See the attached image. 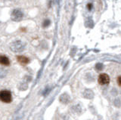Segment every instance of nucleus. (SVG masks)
<instances>
[{
    "instance_id": "9",
    "label": "nucleus",
    "mask_w": 121,
    "mask_h": 120,
    "mask_svg": "<svg viewBox=\"0 0 121 120\" xmlns=\"http://www.w3.org/2000/svg\"><path fill=\"white\" fill-rule=\"evenodd\" d=\"M120 79H121V77L120 76H118L117 78V83H118V85L120 86L121 85V83H120Z\"/></svg>"
},
{
    "instance_id": "3",
    "label": "nucleus",
    "mask_w": 121,
    "mask_h": 120,
    "mask_svg": "<svg viewBox=\"0 0 121 120\" xmlns=\"http://www.w3.org/2000/svg\"><path fill=\"white\" fill-rule=\"evenodd\" d=\"M22 17H23V14L21 11L18 9H15L12 12V14H11V18H12V20L14 21H21L22 19Z\"/></svg>"
},
{
    "instance_id": "2",
    "label": "nucleus",
    "mask_w": 121,
    "mask_h": 120,
    "mask_svg": "<svg viewBox=\"0 0 121 120\" xmlns=\"http://www.w3.org/2000/svg\"><path fill=\"white\" fill-rule=\"evenodd\" d=\"M110 76L106 73H101L99 75L98 79V82L101 85H106L110 83Z\"/></svg>"
},
{
    "instance_id": "6",
    "label": "nucleus",
    "mask_w": 121,
    "mask_h": 120,
    "mask_svg": "<svg viewBox=\"0 0 121 120\" xmlns=\"http://www.w3.org/2000/svg\"><path fill=\"white\" fill-rule=\"evenodd\" d=\"M102 67H103V66H102L101 63H98V64L96 65V68H97L98 70H102Z\"/></svg>"
},
{
    "instance_id": "8",
    "label": "nucleus",
    "mask_w": 121,
    "mask_h": 120,
    "mask_svg": "<svg viewBox=\"0 0 121 120\" xmlns=\"http://www.w3.org/2000/svg\"><path fill=\"white\" fill-rule=\"evenodd\" d=\"M87 8H88L89 10H92V3H89V4L87 5Z\"/></svg>"
},
{
    "instance_id": "1",
    "label": "nucleus",
    "mask_w": 121,
    "mask_h": 120,
    "mask_svg": "<svg viewBox=\"0 0 121 120\" xmlns=\"http://www.w3.org/2000/svg\"><path fill=\"white\" fill-rule=\"evenodd\" d=\"M0 100L3 103H9L12 101L11 93L9 90H2L0 91Z\"/></svg>"
},
{
    "instance_id": "7",
    "label": "nucleus",
    "mask_w": 121,
    "mask_h": 120,
    "mask_svg": "<svg viewBox=\"0 0 121 120\" xmlns=\"http://www.w3.org/2000/svg\"><path fill=\"white\" fill-rule=\"evenodd\" d=\"M49 24H50V21H48V20H46V21H45V22H44V23H43V27H47V26Z\"/></svg>"
},
{
    "instance_id": "5",
    "label": "nucleus",
    "mask_w": 121,
    "mask_h": 120,
    "mask_svg": "<svg viewBox=\"0 0 121 120\" xmlns=\"http://www.w3.org/2000/svg\"><path fill=\"white\" fill-rule=\"evenodd\" d=\"M0 64L3 66H9L10 61L6 56L5 55H0Z\"/></svg>"
},
{
    "instance_id": "4",
    "label": "nucleus",
    "mask_w": 121,
    "mask_h": 120,
    "mask_svg": "<svg viewBox=\"0 0 121 120\" xmlns=\"http://www.w3.org/2000/svg\"><path fill=\"white\" fill-rule=\"evenodd\" d=\"M17 61L19 62V63H21V65H26L30 63V59L27 57H25V56H23V55L17 56Z\"/></svg>"
}]
</instances>
